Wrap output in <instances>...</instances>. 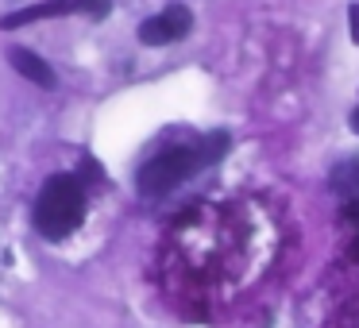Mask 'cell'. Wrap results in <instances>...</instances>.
Returning a JSON list of instances; mask_svg holds the SVG:
<instances>
[{
	"instance_id": "obj_3",
	"label": "cell",
	"mask_w": 359,
	"mask_h": 328,
	"mask_svg": "<svg viewBox=\"0 0 359 328\" xmlns=\"http://www.w3.org/2000/svg\"><path fill=\"white\" fill-rule=\"evenodd\" d=\"M112 8V0H43V4H32V8H20V12H8L0 20L4 32H16L24 24H39V20H58V16H93V20H104Z\"/></svg>"
},
{
	"instance_id": "obj_7",
	"label": "cell",
	"mask_w": 359,
	"mask_h": 328,
	"mask_svg": "<svg viewBox=\"0 0 359 328\" xmlns=\"http://www.w3.org/2000/svg\"><path fill=\"white\" fill-rule=\"evenodd\" d=\"M348 32H351V39L359 43V4H351V8H348Z\"/></svg>"
},
{
	"instance_id": "obj_5",
	"label": "cell",
	"mask_w": 359,
	"mask_h": 328,
	"mask_svg": "<svg viewBox=\"0 0 359 328\" xmlns=\"http://www.w3.org/2000/svg\"><path fill=\"white\" fill-rule=\"evenodd\" d=\"M328 182H332V193L344 201V217L355 224V255H359V158H348V163H340L332 174H328Z\"/></svg>"
},
{
	"instance_id": "obj_4",
	"label": "cell",
	"mask_w": 359,
	"mask_h": 328,
	"mask_svg": "<svg viewBox=\"0 0 359 328\" xmlns=\"http://www.w3.org/2000/svg\"><path fill=\"white\" fill-rule=\"evenodd\" d=\"M189 27H194V12H189L186 4H170V8H163L158 16H151L140 24V43L143 47H166V43L186 39Z\"/></svg>"
},
{
	"instance_id": "obj_2",
	"label": "cell",
	"mask_w": 359,
	"mask_h": 328,
	"mask_svg": "<svg viewBox=\"0 0 359 328\" xmlns=\"http://www.w3.org/2000/svg\"><path fill=\"white\" fill-rule=\"evenodd\" d=\"M86 186H81L74 174H55V178L43 182L39 197L32 205V224L43 240L58 243L66 235L78 232V224L86 220Z\"/></svg>"
},
{
	"instance_id": "obj_6",
	"label": "cell",
	"mask_w": 359,
	"mask_h": 328,
	"mask_svg": "<svg viewBox=\"0 0 359 328\" xmlns=\"http://www.w3.org/2000/svg\"><path fill=\"white\" fill-rule=\"evenodd\" d=\"M8 62L16 66V74H20V78L35 81L39 89H55V86H58L55 70H50V66L43 62V58L35 55V50H27V47H12V50H8Z\"/></svg>"
},
{
	"instance_id": "obj_1",
	"label": "cell",
	"mask_w": 359,
	"mask_h": 328,
	"mask_svg": "<svg viewBox=\"0 0 359 328\" xmlns=\"http://www.w3.org/2000/svg\"><path fill=\"white\" fill-rule=\"evenodd\" d=\"M228 151V135L224 132H212L197 143H182V147H170V151H158L155 158L140 166L135 174V186H140L143 197H158V193H170L174 186H182L186 178H194L197 170L212 166L220 155Z\"/></svg>"
},
{
	"instance_id": "obj_8",
	"label": "cell",
	"mask_w": 359,
	"mask_h": 328,
	"mask_svg": "<svg viewBox=\"0 0 359 328\" xmlns=\"http://www.w3.org/2000/svg\"><path fill=\"white\" fill-rule=\"evenodd\" d=\"M351 128H355V132H359V109L351 112Z\"/></svg>"
}]
</instances>
